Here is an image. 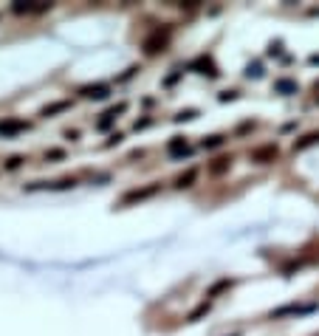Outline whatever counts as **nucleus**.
Masks as SVG:
<instances>
[{
    "instance_id": "f257e3e1",
    "label": "nucleus",
    "mask_w": 319,
    "mask_h": 336,
    "mask_svg": "<svg viewBox=\"0 0 319 336\" xmlns=\"http://www.w3.org/2000/svg\"><path fill=\"white\" fill-rule=\"evenodd\" d=\"M313 141H319V133H311V136H305V141H300V144H297V147H300V150H302V147L313 144Z\"/></svg>"
}]
</instances>
